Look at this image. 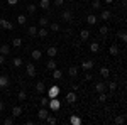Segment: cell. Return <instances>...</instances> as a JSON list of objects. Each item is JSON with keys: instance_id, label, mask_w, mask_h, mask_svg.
Segmentation results:
<instances>
[{"instance_id": "1", "label": "cell", "mask_w": 127, "mask_h": 125, "mask_svg": "<svg viewBox=\"0 0 127 125\" xmlns=\"http://www.w3.org/2000/svg\"><path fill=\"white\" fill-rule=\"evenodd\" d=\"M49 110H53V112H58L59 110V106H61V103H59V100H56V98H49Z\"/></svg>"}, {"instance_id": "2", "label": "cell", "mask_w": 127, "mask_h": 125, "mask_svg": "<svg viewBox=\"0 0 127 125\" xmlns=\"http://www.w3.org/2000/svg\"><path fill=\"white\" fill-rule=\"evenodd\" d=\"M26 71H27V75H29L31 78L36 76V66H34L32 63H27V64H26Z\"/></svg>"}, {"instance_id": "3", "label": "cell", "mask_w": 127, "mask_h": 125, "mask_svg": "<svg viewBox=\"0 0 127 125\" xmlns=\"http://www.w3.org/2000/svg\"><path fill=\"white\" fill-rule=\"evenodd\" d=\"M48 98H56V96L59 95V86H51L49 88V91H48Z\"/></svg>"}, {"instance_id": "4", "label": "cell", "mask_w": 127, "mask_h": 125, "mask_svg": "<svg viewBox=\"0 0 127 125\" xmlns=\"http://www.w3.org/2000/svg\"><path fill=\"white\" fill-rule=\"evenodd\" d=\"M0 25L3 29H9V30H14V24L10 20H5V19H0Z\"/></svg>"}, {"instance_id": "5", "label": "cell", "mask_w": 127, "mask_h": 125, "mask_svg": "<svg viewBox=\"0 0 127 125\" xmlns=\"http://www.w3.org/2000/svg\"><path fill=\"white\" fill-rule=\"evenodd\" d=\"M49 115V112H48V106H41V110L37 112V117H39L41 120H44L46 117Z\"/></svg>"}, {"instance_id": "6", "label": "cell", "mask_w": 127, "mask_h": 125, "mask_svg": "<svg viewBox=\"0 0 127 125\" xmlns=\"http://www.w3.org/2000/svg\"><path fill=\"white\" fill-rule=\"evenodd\" d=\"M7 86H9V76L0 75V88H7Z\"/></svg>"}, {"instance_id": "7", "label": "cell", "mask_w": 127, "mask_h": 125, "mask_svg": "<svg viewBox=\"0 0 127 125\" xmlns=\"http://www.w3.org/2000/svg\"><path fill=\"white\" fill-rule=\"evenodd\" d=\"M66 101H68V103H75V101H76V93H75V91H69L68 95H66Z\"/></svg>"}, {"instance_id": "8", "label": "cell", "mask_w": 127, "mask_h": 125, "mask_svg": "<svg viewBox=\"0 0 127 125\" xmlns=\"http://www.w3.org/2000/svg\"><path fill=\"white\" fill-rule=\"evenodd\" d=\"M105 90H107V85H105V83H97V85H95V91H97V93H103Z\"/></svg>"}, {"instance_id": "9", "label": "cell", "mask_w": 127, "mask_h": 125, "mask_svg": "<svg viewBox=\"0 0 127 125\" xmlns=\"http://www.w3.org/2000/svg\"><path fill=\"white\" fill-rule=\"evenodd\" d=\"M69 124L71 125H81V118H80L78 115H73L69 118Z\"/></svg>"}, {"instance_id": "10", "label": "cell", "mask_w": 127, "mask_h": 125, "mask_svg": "<svg viewBox=\"0 0 127 125\" xmlns=\"http://www.w3.org/2000/svg\"><path fill=\"white\" fill-rule=\"evenodd\" d=\"M56 54H58V49L54 48V46H49V48H48V56H49V58H54Z\"/></svg>"}, {"instance_id": "11", "label": "cell", "mask_w": 127, "mask_h": 125, "mask_svg": "<svg viewBox=\"0 0 127 125\" xmlns=\"http://www.w3.org/2000/svg\"><path fill=\"white\" fill-rule=\"evenodd\" d=\"M36 91H37V93H44V91H46V85H44L42 81H39V83L36 85Z\"/></svg>"}, {"instance_id": "12", "label": "cell", "mask_w": 127, "mask_h": 125, "mask_svg": "<svg viewBox=\"0 0 127 125\" xmlns=\"http://www.w3.org/2000/svg\"><path fill=\"white\" fill-rule=\"evenodd\" d=\"M10 52V46H7V44H3V46H0V54H3V56H7Z\"/></svg>"}, {"instance_id": "13", "label": "cell", "mask_w": 127, "mask_h": 125, "mask_svg": "<svg viewBox=\"0 0 127 125\" xmlns=\"http://www.w3.org/2000/svg\"><path fill=\"white\" fill-rule=\"evenodd\" d=\"M12 115H14V117H20V115H22V108H20L19 105L14 106V108H12Z\"/></svg>"}, {"instance_id": "14", "label": "cell", "mask_w": 127, "mask_h": 125, "mask_svg": "<svg viewBox=\"0 0 127 125\" xmlns=\"http://www.w3.org/2000/svg\"><path fill=\"white\" fill-rule=\"evenodd\" d=\"M81 68H83L85 71H90V69L93 68V61H85V63L81 64Z\"/></svg>"}, {"instance_id": "15", "label": "cell", "mask_w": 127, "mask_h": 125, "mask_svg": "<svg viewBox=\"0 0 127 125\" xmlns=\"http://www.w3.org/2000/svg\"><path fill=\"white\" fill-rule=\"evenodd\" d=\"M97 17H95V15H92V14H90V15H88V17H87V22H88V24H90V25H93V24H97Z\"/></svg>"}, {"instance_id": "16", "label": "cell", "mask_w": 127, "mask_h": 125, "mask_svg": "<svg viewBox=\"0 0 127 125\" xmlns=\"http://www.w3.org/2000/svg\"><path fill=\"white\" fill-rule=\"evenodd\" d=\"M48 32H49V30L46 29V27H41V29L37 30V36H39V37H46V36H48Z\"/></svg>"}, {"instance_id": "17", "label": "cell", "mask_w": 127, "mask_h": 125, "mask_svg": "<svg viewBox=\"0 0 127 125\" xmlns=\"http://www.w3.org/2000/svg\"><path fill=\"white\" fill-rule=\"evenodd\" d=\"M98 49H100V44H98V42H92V44H90V51H92V52H98Z\"/></svg>"}, {"instance_id": "18", "label": "cell", "mask_w": 127, "mask_h": 125, "mask_svg": "<svg viewBox=\"0 0 127 125\" xmlns=\"http://www.w3.org/2000/svg\"><path fill=\"white\" fill-rule=\"evenodd\" d=\"M115 124H117V125H124V124H126V117H124V115L115 117Z\"/></svg>"}, {"instance_id": "19", "label": "cell", "mask_w": 127, "mask_h": 125, "mask_svg": "<svg viewBox=\"0 0 127 125\" xmlns=\"http://www.w3.org/2000/svg\"><path fill=\"white\" fill-rule=\"evenodd\" d=\"M41 54H42V52H41L39 49H34V51H32V59H36V61L41 59Z\"/></svg>"}, {"instance_id": "20", "label": "cell", "mask_w": 127, "mask_h": 125, "mask_svg": "<svg viewBox=\"0 0 127 125\" xmlns=\"http://www.w3.org/2000/svg\"><path fill=\"white\" fill-rule=\"evenodd\" d=\"M48 69H49V71L56 69V61H54V59H49V61H48Z\"/></svg>"}, {"instance_id": "21", "label": "cell", "mask_w": 127, "mask_h": 125, "mask_svg": "<svg viewBox=\"0 0 127 125\" xmlns=\"http://www.w3.org/2000/svg\"><path fill=\"white\" fill-rule=\"evenodd\" d=\"M63 20H66V22L71 20V12H69V10H64V12H63Z\"/></svg>"}, {"instance_id": "22", "label": "cell", "mask_w": 127, "mask_h": 125, "mask_svg": "<svg viewBox=\"0 0 127 125\" xmlns=\"http://www.w3.org/2000/svg\"><path fill=\"white\" fill-rule=\"evenodd\" d=\"M68 75H69V76H76V75H78V68L71 66V68L68 69Z\"/></svg>"}, {"instance_id": "23", "label": "cell", "mask_w": 127, "mask_h": 125, "mask_svg": "<svg viewBox=\"0 0 127 125\" xmlns=\"http://www.w3.org/2000/svg\"><path fill=\"white\" fill-rule=\"evenodd\" d=\"M39 7H41V9H44V10L49 9V0H41V2H39Z\"/></svg>"}, {"instance_id": "24", "label": "cell", "mask_w": 127, "mask_h": 125, "mask_svg": "<svg viewBox=\"0 0 127 125\" xmlns=\"http://www.w3.org/2000/svg\"><path fill=\"white\" fill-rule=\"evenodd\" d=\"M20 44H22V39H20V37H14V41H12V46L20 48Z\"/></svg>"}, {"instance_id": "25", "label": "cell", "mask_w": 127, "mask_h": 125, "mask_svg": "<svg viewBox=\"0 0 127 125\" xmlns=\"http://www.w3.org/2000/svg\"><path fill=\"white\" fill-rule=\"evenodd\" d=\"M44 120H46V122H48L49 125H56V122H58V120H56V118H54V117H46V118H44Z\"/></svg>"}, {"instance_id": "26", "label": "cell", "mask_w": 127, "mask_h": 125, "mask_svg": "<svg viewBox=\"0 0 127 125\" xmlns=\"http://www.w3.org/2000/svg\"><path fill=\"white\" fill-rule=\"evenodd\" d=\"M17 22H19L20 25H24V24H26V22H27V17H26V15H22V14H20L19 17H17Z\"/></svg>"}, {"instance_id": "27", "label": "cell", "mask_w": 127, "mask_h": 125, "mask_svg": "<svg viewBox=\"0 0 127 125\" xmlns=\"http://www.w3.org/2000/svg\"><path fill=\"white\" fill-rule=\"evenodd\" d=\"M61 76H63V73H61L59 69H53V78H54V79H59Z\"/></svg>"}, {"instance_id": "28", "label": "cell", "mask_w": 127, "mask_h": 125, "mask_svg": "<svg viewBox=\"0 0 127 125\" xmlns=\"http://www.w3.org/2000/svg\"><path fill=\"white\" fill-rule=\"evenodd\" d=\"M80 37L83 39V41H87V39L90 37V32H88V30H81V32H80Z\"/></svg>"}, {"instance_id": "29", "label": "cell", "mask_w": 127, "mask_h": 125, "mask_svg": "<svg viewBox=\"0 0 127 125\" xmlns=\"http://www.w3.org/2000/svg\"><path fill=\"white\" fill-rule=\"evenodd\" d=\"M108 51H110V54H112V56H117V54H119V48H117V46H110Z\"/></svg>"}, {"instance_id": "30", "label": "cell", "mask_w": 127, "mask_h": 125, "mask_svg": "<svg viewBox=\"0 0 127 125\" xmlns=\"http://www.w3.org/2000/svg\"><path fill=\"white\" fill-rule=\"evenodd\" d=\"M100 75H102L103 78H108V75H110V71H108V68H102V69H100Z\"/></svg>"}, {"instance_id": "31", "label": "cell", "mask_w": 127, "mask_h": 125, "mask_svg": "<svg viewBox=\"0 0 127 125\" xmlns=\"http://www.w3.org/2000/svg\"><path fill=\"white\" fill-rule=\"evenodd\" d=\"M110 15H112V14H110L108 10H102V19H103V20L110 19Z\"/></svg>"}, {"instance_id": "32", "label": "cell", "mask_w": 127, "mask_h": 125, "mask_svg": "<svg viewBox=\"0 0 127 125\" xmlns=\"http://www.w3.org/2000/svg\"><path fill=\"white\" fill-rule=\"evenodd\" d=\"M49 29L53 30V32H58V30H59V24H56V22H53V24L49 25Z\"/></svg>"}, {"instance_id": "33", "label": "cell", "mask_w": 127, "mask_h": 125, "mask_svg": "<svg viewBox=\"0 0 127 125\" xmlns=\"http://www.w3.org/2000/svg\"><path fill=\"white\" fill-rule=\"evenodd\" d=\"M0 122H2V124L3 125H14V118H5V120H0Z\"/></svg>"}, {"instance_id": "34", "label": "cell", "mask_w": 127, "mask_h": 125, "mask_svg": "<svg viewBox=\"0 0 127 125\" xmlns=\"http://www.w3.org/2000/svg\"><path fill=\"white\" fill-rule=\"evenodd\" d=\"M107 88H108V90H110V91H114V90L117 88V83H115V81H110V83H108V85H107Z\"/></svg>"}, {"instance_id": "35", "label": "cell", "mask_w": 127, "mask_h": 125, "mask_svg": "<svg viewBox=\"0 0 127 125\" xmlns=\"http://www.w3.org/2000/svg\"><path fill=\"white\" fill-rule=\"evenodd\" d=\"M39 25L41 27H46V25H48V19H46V17H41L39 19Z\"/></svg>"}, {"instance_id": "36", "label": "cell", "mask_w": 127, "mask_h": 125, "mask_svg": "<svg viewBox=\"0 0 127 125\" xmlns=\"http://www.w3.org/2000/svg\"><path fill=\"white\" fill-rule=\"evenodd\" d=\"M107 98H108V96L105 95V91H103V93H100V96H98V101H102V103H103V101H107Z\"/></svg>"}, {"instance_id": "37", "label": "cell", "mask_w": 127, "mask_h": 125, "mask_svg": "<svg viewBox=\"0 0 127 125\" xmlns=\"http://www.w3.org/2000/svg\"><path fill=\"white\" fill-rule=\"evenodd\" d=\"M119 37H120V41H122V42H126V41H127V34L122 30V32H119Z\"/></svg>"}, {"instance_id": "38", "label": "cell", "mask_w": 127, "mask_h": 125, "mask_svg": "<svg viewBox=\"0 0 127 125\" xmlns=\"http://www.w3.org/2000/svg\"><path fill=\"white\" fill-rule=\"evenodd\" d=\"M26 98H27V93H26V91L22 90V91H20V93H19V100H20V101H24Z\"/></svg>"}, {"instance_id": "39", "label": "cell", "mask_w": 127, "mask_h": 125, "mask_svg": "<svg viewBox=\"0 0 127 125\" xmlns=\"http://www.w3.org/2000/svg\"><path fill=\"white\" fill-rule=\"evenodd\" d=\"M27 32H29V36H36V34H37V29L32 25V27H29V30H27Z\"/></svg>"}, {"instance_id": "40", "label": "cell", "mask_w": 127, "mask_h": 125, "mask_svg": "<svg viewBox=\"0 0 127 125\" xmlns=\"http://www.w3.org/2000/svg\"><path fill=\"white\" fill-rule=\"evenodd\" d=\"M14 66H15V68L22 66V59H20V58H15V59H14Z\"/></svg>"}, {"instance_id": "41", "label": "cell", "mask_w": 127, "mask_h": 125, "mask_svg": "<svg viewBox=\"0 0 127 125\" xmlns=\"http://www.w3.org/2000/svg\"><path fill=\"white\" fill-rule=\"evenodd\" d=\"M92 7L93 9H100V0H93L92 2Z\"/></svg>"}, {"instance_id": "42", "label": "cell", "mask_w": 127, "mask_h": 125, "mask_svg": "<svg viewBox=\"0 0 127 125\" xmlns=\"http://www.w3.org/2000/svg\"><path fill=\"white\" fill-rule=\"evenodd\" d=\"M98 32H100V34H102V36H105V34H107V32H108V29H107V27H105V25H102V27H100V30H98Z\"/></svg>"}, {"instance_id": "43", "label": "cell", "mask_w": 127, "mask_h": 125, "mask_svg": "<svg viewBox=\"0 0 127 125\" xmlns=\"http://www.w3.org/2000/svg\"><path fill=\"white\" fill-rule=\"evenodd\" d=\"M49 98H41V106H48Z\"/></svg>"}, {"instance_id": "44", "label": "cell", "mask_w": 127, "mask_h": 125, "mask_svg": "<svg viewBox=\"0 0 127 125\" xmlns=\"http://www.w3.org/2000/svg\"><path fill=\"white\" fill-rule=\"evenodd\" d=\"M27 12L29 14H34L36 12V5H27Z\"/></svg>"}, {"instance_id": "45", "label": "cell", "mask_w": 127, "mask_h": 125, "mask_svg": "<svg viewBox=\"0 0 127 125\" xmlns=\"http://www.w3.org/2000/svg\"><path fill=\"white\" fill-rule=\"evenodd\" d=\"M92 73H87V75H85V79H87V81H92Z\"/></svg>"}, {"instance_id": "46", "label": "cell", "mask_w": 127, "mask_h": 125, "mask_svg": "<svg viewBox=\"0 0 127 125\" xmlns=\"http://www.w3.org/2000/svg\"><path fill=\"white\" fill-rule=\"evenodd\" d=\"M3 110H5V103L0 100V112H3Z\"/></svg>"}, {"instance_id": "47", "label": "cell", "mask_w": 127, "mask_h": 125, "mask_svg": "<svg viewBox=\"0 0 127 125\" xmlns=\"http://www.w3.org/2000/svg\"><path fill=\"white\" fill-rule=\"evenodd\" d=\"M3 61H5V56H3V54H0V64H3Z\"/></svg>"}, {"instance_id": "48", "label": "cell", "mask_w": 127, "mask_h": 125, "mask_svg": "<svg viewBox=\"0 0 127 125\" xmlns=\"http://www.w3.org/2000/svg\"><path fill=\"white\" fill-rule=\"evenodd\" d=\"M9 5H17V0H9Z\"/></svg>"}, {"instance_id": "49", "label": "cell", "mask_w": 127, "mask_h": 125, "mask_svg": "<svg viewBox=\"0 0 127 125\" xmlns=\"http://www.w3.org/2000/svg\"><path fill=\"white\" fill-rule=\"evenodd\" d=\"M54 3L56 5H63V0H54Z\"/></svg>"}, {"instance_id": "50", "label": "cell", "mask_w": 127, "mask_h": 125, "mask_svg": "<svg viewBox=\"0 0 127 125\" xmlns=\"http://www.w3.org/2000/svg\"><path fill=\"white\" fill-rule=\"evenodd\" d=\"M112 2H114V0H105V3H112Z\"/></svg>"}, {"instance_id": "51", "label": "cell", "mask_w": 127, "mask_h": 125, "mask_svg": "<svg viewBox=\"0 0 127 125\" xmlns=\"http://www.w3.org/2000/svg\"><path fill=\"white\" fill-rule=\"evenodd\" d=\"M68 2H75V0H68Z\"/></svg>"}, {"instance_id": "52", "label": "cell", "mask_w": 127, "mask_h": 125, "mask_svg": "<svg viewBox=\"0 0 127 125\" xmlns=\"http://www.w3.org/2000/svg\"><path fill=\"white\" fill-rule=\"evenodd\" d=\"M0 2H2V0H0Z\"/></svg>"}]
</instances>
